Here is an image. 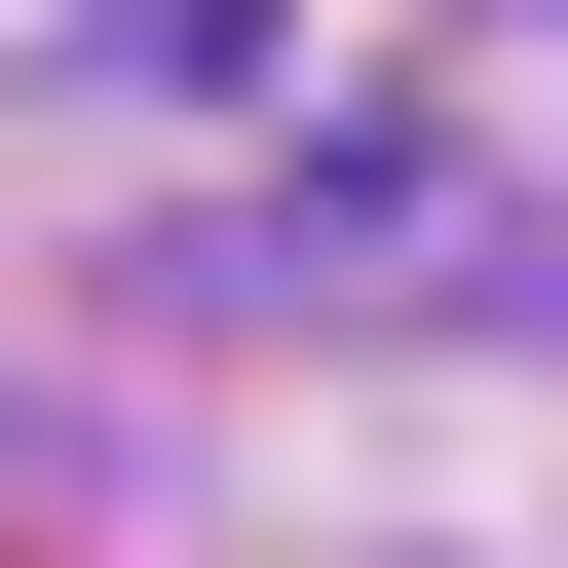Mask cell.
<instances>
[]
</instances>
